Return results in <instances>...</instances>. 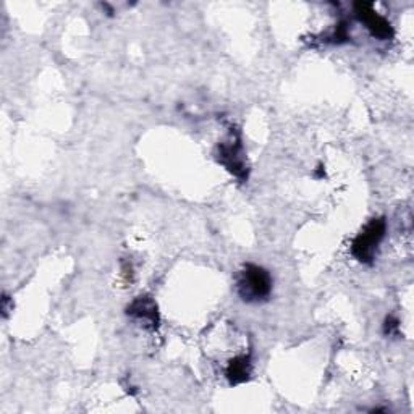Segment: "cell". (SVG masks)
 Instances as JSON below:
<instances>
[{
  "label": "cell",
  "mask_w": 414,
  "mask_h": 414,
  "mask_svg": "<svg viewBox=\"0 0 414 414\" xmlns=\"http://www.w3.org/2000/svg\"><path fill=\"white\" fill-rule=\"evenodd\" d=\"M240 295L246 301H259L269 296L272 290V278L262 267L248 264L238 283Z\"/></svg>",
  "instance_id": "cell-1"
},
{
  "label": "cell",
  "mask_w": 414,
  "mask_h": 414,
  "mask_svg": "<svg viewBox=\"0 0 414 414\" xmlns=\"http://www.w3.org/2000/svg\"><path fill=\"white\" fill-rule=\"evenodd\" d=\"M385 233V222L384 219L372 220L363 232H361L353 242V251L354 258L361 262H370L372 261L375 249H377L379 243L382 242Z\"/></svg>",
  "instance_id": "cell-2"
},
{
  "label": "cell",
  "mask_w": 414,
  "mask_h": 414,
  "mask_svg": "<svg viewBox=\"0 0 414 414\" xmlns=\"http://www.w3.org/2000/svg\"><path fill=\"white\" fill-rule=\"evenodd\" d=\"M358 8L361 20L366 21V25L372 31L374 36L380 37V39H388V37L392 36V28H390L388 23L385 21L382 17H379L377 13L369 10L370 6H358Z\"/></svg>",
  "instance_id": "cell-3"
},
{
  "label": "cell",
  "mask_w": 414,
  "mask_h": 414,
  "mask_svg": "<svg viewBox=\"0 0 414 414\" xmlns=\"http://www.w3.org/2000/svg\"><path fill=\"white\" fill-rule=\"evenodd\" d=\"M242 154V146L238 143L230 141L227 144H222L220 147V161H222L225 165L228 167V170H232L237 177H243L244 173V165H243V157L240 156Z\"/></svg>",
  "instance_id": "cell-4"
},
{
  "label": "cell",
  "mask_w": 414,
  "mask_h": 414,
  "mask_svg": "<svg viewBox=\"0 0 414 414\" xmlns=\"http://www.w3.org/2000/svg\"><path fill=\"white\" fill-rule=\"evenodd\" d=\"M128 314L138 317V319H143L144 322H151L154 327H157V307L151 300H147V298H138V300L128 307Z\"/></svg>",
  "instance_id": "cell-5"
},
{
  "label": "cell",
  "mask_w": 414,
  "mask_h": 414,
  "mask_svg": "<svg viewBox=\"0 0 414 414\" xmlns=\"http://www.w3.org/2000/svg\"><path fill=\"white\" fill-rule=\"evenodd\" d=\"M249 375V359L246 356H242V358L233 359L230 363L227 369V377L230 379L232 384H240L244 382Z\"/></svg>",
  "instance_id": "cell-6"
}]
</instances>
